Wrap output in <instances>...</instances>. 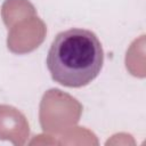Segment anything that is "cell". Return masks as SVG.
Listing matches in <instances>:
<instances>
[{"instance_id":"obj_1","label":"cell","mask_w":146,"mask_h":146,"mask_svg":"<svg viewBox=\"0 0 146 146\" xmlns=\"http://www.w3.org/2000/svg\"><path fill=\"white\" fill-rule=\"evenodd\" d=\"M104 64L97 35L84 29L58 33L48 51L47 67L52 80L64 87L81 88L94 81Z\"/></svg>"}]
</instances>
